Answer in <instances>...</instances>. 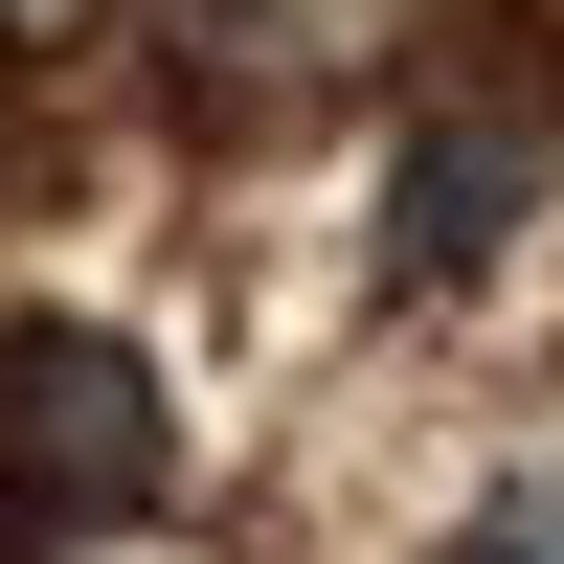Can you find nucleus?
I'll list each match as a JSON object with an SVG mask.
<instances>
[{
	"label": "nucleus",
	"instance_id": "obj_4",
	"mask_svg": "<svg viewBox=\"0 0 564 564\" xmlns=\"http://www.w3.org/2000/svg\"><path fill=\"white\" fill-rule=\"evenodd\" d=\"M0 23H45V0H0Z\"/></svg>",
	"mask_w": 564,
	"mask_h": 564
},
{
	"label": "nucleus",
	"instance_id": "obj_3",
	"mask_svg": "<svg viewBox=\"0 0 564 564\" xmlns=\"http://www.w3.org/2000/svg\"><path fill=\"white\" fill-rule=\"evenodd\" d=\"M452 564H564V475H520V497H475V542Z\"/></svg>",
	"mask_w": 564,
	"mask_h": 564
},
{
	"label": "nucleus",
	"instance_id": "obj_1",
	"mask_svg": "<svg viewBox=\"0 0 564 564\" xmlns=\"http://www.w3.org/2000/svg\"><path fill=\"white\" fill-rule=\"evenodd\" d=\"M159 475H181L159 361H135V339H90V316H0V564L113 542Z\"/></svg>",
	"mask_w": 564,
	"mask_h": 564
},
{
	"label": "nucleus",
	"instance_id": "obj_2",
	"mask_svg": "<svg viewBox=\"0 0 564 564\" xmlns=\"http://www.w3.org/2000/svg\"><path fill=\"white\" fill-rule=\"evenodd\" d=\"M520 204H542L520 135H497V113H430V135H406V181H384V271H406V294H452V271H475Z\"/></svg>",
	"mask_w": 564,
	"mask_h": 564
}]
</instances>
